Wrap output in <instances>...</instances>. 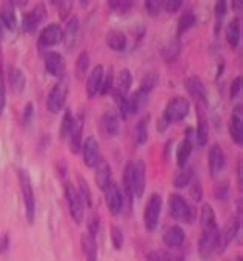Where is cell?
I'll return each mask as SVG.
<instances>
[{
    "label": "cell",
    "instance_id": "obj_1",
    "mask_svg": "<svg viewBox=\"0 0 243 261\" xmlns=\"http://www.w3.org/2000/svg\"><path fill=\"white\" fill-rule=\"evenodd\" d=\"M189 112V101L186 97H182V95H176L173 97L166 108H165V112H163V117L160 118V126L159 129L160 130H165L171 123H177V121H182Z\"/></svg>",
    "mask_w": 243,
    "mask_h": 261
},
{
    "label": "cell",
    "instance_id": "obj_2",
    "mask_svg": "<svg viewBox=\"0 0 243 261\" xmlns=\"http://www.w3.org/2000/svg\"><path fill=\"white\" fill-rule=\"evenodd\" d=\"M168 206H169V212L176 220H182L188 224L194 223L196 220V207L191 206L182 195L179 194H171L169 200H168Z\"/></svg>",
    "mask_w": 243,
    "mask_h": 261
},
{
    "label": "cell",
    "instance_id": "obj_3",
    "mask_svg": "<svg viewBox=\"0 0 243 261\" xmlns=\"http://www.w3.org/2000/svg\"><path fill=\"white\" fill-rule=\"evenodd\" d=\"M19 183H20L23 204H25V217H27V221L30 224H33L34 223V217H36V197H34L31 178H30L28 172L23 171V169L19 171Z\"/></svg>",
    "mask_w": 243,
    "mask_h": 261
},
{
    "label": "cell",
    "instance_id": "obj_4",
    "mask_svg": "<svg viewBox=\"0 0 243 261\" xmlns=\"http://www.w3.org/2000/svg\"><path fill=\"white\" fill-rule=\"evenodd\" d=\"M218 232H220V229L217 226L202 229V237L199 241V255L203 261H208L212 256V253L215 252Z\"/></svg>",
    "mask_w": 243,
    "mask_h": 261
},
{
    "label": "cell",
    "instance_id": "obj_5",
    "mask_svg": "<svg viewBox=\"0 0 243 261\" xmlns=\"http://www.w3.org/2000/svg\"><path fill=\"white\" fill-rule=\"evenodd\" d=\"M160 212H162V197L154 192V194H151V197L147 203V207H145L143 220H145L147 230H150V232L156 230V227L159 224Z\"/></svg>",
    "mask_w": 243,
    "mask_h": 261
},
{
    "label": "cell",
    "instance_id": "obj_6",
    "mask_svg": "<svg viewBox=\"0 0 243 261\" xmlns=\"http://www.w3.org/2000/svg\"><path fill=\"white\" fill-rule=\"evenodd\" d=\"M68 97V85L66 82H59L54 85V88L51 89L48 100H46V108L51 114H59L62 111V108L65 106Z\"/></svg>",
    "mask_w": 243,
    "mask_h": 261
},
{
    "label": "cell",
    "instance_id": "obj_7",
    "mask_svg": "<svg viewBox=\"0 0 243 261\" xmlns=\"http://www.w3.org/2000/svg\"><path fill=\"white\" fill-rule=\"evenodd\" d=\"M65 195H66V201H68V207H69L71 218L77 224H80L83 221V201H82L79 192L76 191V188L71 183H66Z\"/></svg>",
    "mask_w": 243,
    "mask_h": 261
},
{
    "label": "cell",
    "instance_id": "obj_8",
    "mask_svg": "<svg viewBox=\"0 0 243 261\" xmlns=\"http://www.w3.org/2000/svg\"><path fill=\"white\" fill-rule=\"evenodd\" d=\"M103 192H105V201H106L109 212L112 215H118L121 209H124V195H121L117 183L111 180L108 186L103 189Z\"/></svg>",
    "mask_w": 243,
    "mask_h": 261
},
{
    "label": "cell",
    "instance_id": "obj_9",
    "mask_svg": "<svg viewBox=\"0 0 243 261\" xmlns=\"http://www.w3.org/2000/svg\"><path fill=\"white\" fill-rule=\"evenodd\" d=\"M238 229H240V220L234 218V217L229 218L228 223L225 224L223 230L218 232V240H217V247H215L217 253H222L229 246V243L237 237Z\"/></svg>",
    "mask_w": 243,
    "mask_h": 261
},
{
    "label": "cell",
    "instance_id": "obj_10",
    "mask_svg": "<svg viewBox=\"0 0 243 261\" xmlns=\"http://www.w3.org/2000/svg\"><path fill=\"white\" fill-rule=\"evenodd\" d=\"M63 40V30L59 23H51L45 27L39 36V46L40 48H51L56 46Z\"/></svg>",
    "mask_w": 243,
    "mask_h": 261
},
{
    "label": "cell",
    "instance_id": "obj_11",
    "mask_svg": "<svg viewBox=\"0 0 243 261\" xmlns=\"http://www.w3.org/2000/svg\"><path fill=\"white\" fill-rule=\"evenodd\" d=\"M82 130H83V115L80 114L72 120L71 129L66 137L72 154H79L82 151Z\"/></svg>",
    "mask_w": 243,
    "mask_h": 261
},
{
    "label": "cell",
    "instance_id": "obj_12",
    "mask_svg": "<svg viewBox=\"0 0 243 261\" xmlns=\"http://www.w3.org/2000/svg\"><path fill=\"white\" fill-rule=\"evenodd\" d=\"M82 152H83V163L88 168H95V165L100 160V152H99V143L94 137H88L83 145H82Z\"/></svg>",
    "mask_w": 243,
    "mask_h": 261
},
{
    "label": "cell",
    "instance_id": "obj_13",
    "mask_svg": "<svg viewBox=\"0 0 243 261\" xmlns=\"http://www.w3.org/2000/svg\"><path fill=\"white\" fill-rule=\"evenodd\" d=\"M228 129H229V134H231V139L237 143V145H241L243 143V121H241V105H238L231 118H229V123H228Z\"/></svg>",
    "mask_w": 243,
    "mask_h": 261
},
{
    "label": "cell",
    "instance_id": "obj_14",
    "mask_svg": "<svg viewBox=\"0 0 243 261\" xmlns=\"http://www.w3.org/2000/svg\"><path fill=\"white\" fill-rule=\"evenodd\" d=\"M46 10L43 4L36 5L25 17H23V31L27 33H34L36 28L39 27V23H42V20L45 19Z\"/></svg>",
    "mask_w": 243,
    "mask_h": 261
},
{
    "label": "cell",
    "instance_id": "obj_15",
    "mask_svg": "<svg viewBox=\"0 0 243 261\" xmlns=\"http://www.w3.org/2000/svg\"><path fill=\"white\" fill-rule=\"evenodd\" d=\"M45 68L54 77H62L65 72V59L62 54L56 51H50L45 54Z\"/></svg>",
    "mask_w": 243,
    "mask_h": 261
},
{
    "label": "cell",
    "instance_id": "obj_16",
    "mask_svg": "<svg viewBox=\"0 0 243 261\" xmlns=\"http://www.w3.org/2000/svg\"><path fill=\"white\" fill-rule=\"evenodd\" d=\"M103 77H105V69L102 65H97L94 66V69L91 71L88 80H86V94L89 98L95 97L102 88V83H103Z\"/></svg>",
    "mask_w": 243,
    "mask_h": 261
},
{
    "label": "cell",
    "instance_id": "obj_17",
    "mask_svg": "<svg viewBox=\"0 0 243 261\" xmlns=\"http://www.w3.org/2000/svg\"><path fill=\"white\" fill-rule=\"evenodd\" d=\"M208 163H209V172L212 177H217L222 169L225 168V154L220 148V145L214 143L209 149V154H208Z\"/></svg>",
    "mask_w": 243,
    "mask_h": 261
},
{
    "label": "cell",
    "instance_id": "obj_18",
    "mask_svg": "<svg viewBox=\"0 0 243 261\" xmlns=\"http://www.w3.org/2000/svg\"><path fill=\"white\" fill-rule=\"evenodd\" d=\"M163 243H165V246H168L171 249L180 247L185 243V230L177 224L169 226L163 233Z\"/></svg>",
    "mask_w": 243,
    "mask_h": 261
},
{
    "label": "cell",
    "instance_id": "obj_19",
    "mask_svg": "<svg viewBox=\"0 0 243 261\" xmlns=\"http://www.w3.org/2000/svg\"><path fill=\"white\" fill-rule=\"evenodd\" d=\"M102 130L106 137H114L118 133V117L112 111H106L102 117Z\"/></svg>",
    "mask_w": 243,
    "mask_h": 261
},
{
    "label": "cell",
    "instance_id": "obj_20",
    "mask_svg": "<svg viewBox=\"0 0 243 261\" xmlns=\"http://www.w3.org/2000/svg\"><path fill=\"white\" fill-rule=\"evenodd\" d=\"M8 82H10L11 91L14 94L23 92L25 85H27V79H25V74L22 72V69H19L16 66H10V69H8Z\"/></svg>",
    "mask_w": 243,
    "mask_h": 261
},
{
    "label": "cell",
    "instance_id": "obj_21",
    "mask_svg": "<svg viewBox=\"0 0 243 261\" xmlns=\"http://www.w3.org/2000/svg\"><path fill=\"white\" fill-rule=\"evenodd\" d=\"M0 20H2V23L7 30H10V31L16 30L17 19H16L14 2H5L4 4V7L0 8Z\"/></svg>",
    "mask_w": 243,
    "mask_h": 261
},
{
    "label": "cell",
    "instance_id": "obj_22",
    "mask_svg": "<svg viewBox=\"0 0 243 261\" xmlns=\"http://www.w3.org/2000/svg\"><path fill=\"white\" fill-rule=\"evenodd\" d=\"M197 120H199V124H197V133H196V139H197V143L205 146L208 143V134H209V129H208V118L203 112V109L197 105Z\"/></svg>",
    "mask_w": 243,
    "mask_h": 261
},
{
    "label": "cell",
    "instance_id": "obj_23",
    "mask_svg": "<svg viewBox=\"0 0 243 261\" xmlns=\"http://www.w3.org/2000/svg\"><path fill=\"white\" fill-rule=\"evenodd\" d=\"M131 85H133V75H131L130 69H124V71H120V74L117 77V83H115V86L112 88L111 92L127 97V94L131 89Z\"/></svg>",
    "mask_w": 243,
    "mask_h": 261
},
{
    "label": "cell",
    "instance_id": "obj_24",
    "mask_svg": "<svg viewBox=\"0 0 243 261\" xmlns=\"http://www.w3.org/2000/svg\"><path fill=\"white\" fill-rule=\"evenodd\" d=\"M77 34H79V17L72 16L69 19V22L66 23L65 31H63V43L68 49H71L76 45Z\"/></svg>",
    "mask_w": 243,
    "mask_h": 261
},
{
    "label": "cell",
    "instance_id": "obj_25",
    "mask_svg": "<svg viewBox=\"0 0 243 261\" xmlns=\"http://www.w3.org/2000/svg\"><path fill=\"white\" fill-rule=\"evenodd\" d=\"M185 86L194 98L200 100L202 103H206V88L199 77H189L185 82Z\"/></svg>",
    "mask_w": 243,
    "mask_h": 261
},
{
    "label": "cell",
    "instance_id": "obj_26",
    "mask_svg": "<svg viewBox=\"0 0 243 261\" xmlns=\"http://www.w3.org/2000/svg\"><path fill=\"white\" fill-rule=\"evenodd\" d=\"M191 152H192V143H191V137H185L179 146H177V152H176V160H177V166L180 168H185L189 157H191Z\"/></svg>",
    "mask_w": 243,
    "mask_h": 261
},
{
    "label": "cell",
    "instance_id": "obj_27",
    "mask_svg": "<svg viewBox=\"0 0 243 261\" xmlns=\"http://www.w3.org/2000/svg\"><path fill=\"white\" fill-rule=\"evenodd\" d=\"M111 181V168L106 163V160L100 159L95 165V183L100 189H105L108 183Z\"/></svg>",
    "mask_w": 243,
    "mask_h": 261
},
{
    "label": "cell",
    "instance_id": "obj_28",
    "mask_svg": "<svg viewBox=\"0 0 243 261\" xmlns=\"http://www.w3.org/2000/svg\"><path fill=\"white\" fill-rule=\"evenodd\" d=\"M106 45L112 51H124L127 46V36L118 30H111L106 33Z\"/></svg>",
    "mask_w": 243,
    "mask_h": 261
},
{
    "label": "cell",
    "instance_id": "obj_29",
    "mask_svg": "<svg viewBox=\"0 0 243 261\" xmlns=\"http://www.w3.org/2000/svg\"><path fill=\"white\" fill-rule=\"evenodd\" d=\"M240 36H241V25H240V19L234 17L228 27H226V40L229 43V46L235 48L240 42Z\"/></svg>",
    "mask_w": 243,
    "mask_h": 261
},
{
    "label": "cell",
    "instance_id": "obj_30",
    "mask_svg": "<svg viewBox=\"0 0 243 261\" xmlns=\"http://www.w3.org/2000/svg\"><path fill=\"white\" fill-rule=\"evenodd\" d=\"M82 249L85 252L86 261H97V241L91 233L82 235Z\"/></svg>",
    "mask_w": 243,
    "mask_h": 261
},
{
    "label": "cell",
    "instance_id": "obj_31",
    "mask_svg": "<svg viewBox=\"0 0 243 261\" xmlns=\"http://www.w3.org/2000/svg\"><path fill=\"white\" fill-rule=\"evenodd\" d=\"M148 95L143 91H137L131 95V98H128V106H130V114H139L145 109L147 103H148Z\"/></svg>",
    "mask_w": 243,
    "mask_h": 261
},
{
    "label": "cell",
    "instance_id": "obj_32",
    "mask_svg": "<svg viewBox=\"0 0 243 261\" xmlns=\"http://www.w3.org/2000/svg\"><path fill=\"white\" fill-rule=\"evenodd\" d=\"M148 120H150V115H145L143 118L139 120V123L134 127V139L139 145H143L148 142Z\"/></svg>",
    "mask_w": 243,
    "mask_h": 261
},
{
    "label": "cell",
    "instance_id": "obj_33",
    "mask_svg": "<svg viewBox=\"0 0 243 261\" xmlns=\"http://www.w3.org/2000/svg\"><path fill=\"white\" fill-rule=\"evenodd\" d=\"M179 53H180V40L179 39L169 40L163 46V49H162V56H163L165 62H168V63H171L173 60H176L177 56H179Z\"/></svg>",
    "mask_w": 243,
    "mask_h": 261
},
{
    "label": "cell",
    "instance_id": "obj_34",
    "mask_svg": "<svg viewBox=\"0 0 243 261\" xmlns=\"http://www.w3.org/2000/svg\"><path fill=\"white\" fill-rule=\"evenodd\" d=\"M200 224H202V229H208V227L217 226L215 212L211 207V204H203L202 206V211H200Z\"/></svg>",
    "mask_w": 243,
    "mask_h": 261
},
{
    "label": "cell",
    "instance_id": "obj_35",
    "mask_svg": "<svg viewBox=\"0 0 243 261\" xmlns=\"http://www.w3.org/2000/svg\"><path fill=\"white\" fill-rule=\"evenodd\" d=\"M196 14L192 11H185L180 19H179V27H177V34H183L186 31H189L194 25H196Z\"/></svg>",
    "mask_w": 243,
    "mask_h": 261
},
{
    "label": "cell",
    "instance_id": "obj_36",
    "mask_svg": "<svg viewBox=\"0 0 243 261\" xmlns=\"http://www.w3.org/2000/svg\"><path fill=\"white\" fill-rule=\"evenodd\" d=\"M191 181H192V168L185 166V168H182V171L176 175V178H174V186H176V188H186Z\"/></svg>",
    "mask_w": 243,
    "mask_h": 261
},
{
    "label": "cell",
    "instance_id": "obj_37",
    "mask_svg": "<svg viewBox=\"0 0 243 261\" xmlns=\"http://www.w3.org/2000/svg\"><path fill=\"white\" fill-rule=\"evenodd\" d=\"M157 82H159V75H157V72H147V74L143 75L142 82H140V91H143V92L150 94V92L156 88Z\"/></svg>",
    "mask_w": 243,
    "mask_h": 261
},
{
    "label": "cell",
    "instance_id": "obj_38",
    "mask_svg": "<svg viewBox=\"0 0 243 261\" xmlns=\"http://www.w3.org/2000/svg\"><path fill=\"white\" fill-rule=\"evenodd\" d=\"M88 66H89V56L86 51H83L79 54L77 62H76V72H77L79 79H82L85 75V72L88 71Z\"/></svg>",
    "mask_w": 243,
    "mask_h": 261
},
{
    "label": "cell",
    "instance_id": "obj_39",
    "mask_svg": "<svg viewBox=\"0 0 243 261\" xmlns=\"http://www.w3.org/2000/svg\"><path fill=\"white\" fill-rule=\"evenodd\" d=\"M79 195H80V198H82V201L89 207L91 204H92V194H91V189H89V186H88V183L83 180V178H80L79 180Z\"/></svg>",
    "mask_w": 243,
    "mask_h": 261
},
{
    "label": "cell",
    "instance_id": "obj_40",
    "mask_svg": "<svg viewBox=\"0 0 243 261\" xmlns=\"http://www.w3.org/2000/svg\"><path fill=\"white\" fill-rule=\"evenodd\" d=\"M114 98H115V103H117V108H118V112H120V117L127 120L128 115H130V106H128V98L125 95H118V94H114Z\"/></svg>",
    "mask_w": 243,
    "mask_h": 261
},
{
    "label": "cell",
    "instance_id": "obj_41",
    "mask_svg": "<svg viewBox=\"0 0 243 261\" xmlns=\"http://www.w3.org/2000/svg\"><path fill=\"white\" fill-rule=\"evenodd\" d=\"M72 114L69 109H65V114H63V118H62V124H60V137L62 139H66L68 137V133L71 129V124H72Z\"/></svg>",
    "mask_w": 243,
    "mask_h": 261
},
{
    "label": "cell",
    "instance_id": "obj_42",
    "mask_svg": "<svg viewBox=\"0 0 243 261\" xmlns=\"http://www.w3.org/2000/svg\"><path fill=\"white\" fill-rule=\"evenodd\" d=\"M111 241H112V246L114 249L120 250L121 246H124V241H125V237H124V232L118 226H112L111 227Z\"/></svg>",
    "mask_w": 243,
    "mask_h": 261
},
{
    "label": "cell",
    "instance_id": "obj_43",
    "mask_svg": "<svg viewBox=\"0 0 243 261\" xmlns=\"http://www.w3.org/2000/svg\"><path fill=\"white\" fill-rule=\"evenodd\" d=\"M109 7L117 11V13H127L131 7H133V2H130V0H112V2H109Z\"/></svg>",
    "mask_w": 243,
    "mask_h": 261
},
{
    "label": "cell",
    "instance_id": "obj_44",
    "mask_svg": "<svg viewBox=\"0 0 243 261\" xmlns=\"http://www.w3.org/2000/svg\"><path fill=\"white\" fill-rule=\"evenodd\" d=\"M33 117H34V106L31 101L27 103L25 109H23V114H22V123L25 127H30L31 123H33Z\"/></svg>",
    "mask_w": 243,
    "mask_h": 261
},
{
    "label": "cell",
    "instance_id": "obj_45",
    "mask_svg": "<svg viewBox=\"0 0 243 261\" xmlns=\"http://www.w3.org/2000/svg\"><path fill=\"white\" fill-rule=\"evenodd\" d=\"M191 185V197L196 200V201H200L202 200V197H203V189H202V185H200V181L199 180H194V181H191L189 183Z\"/></svg>",
    "mask_w": 243,
    "mask_h": 261
},
{
    "label": "cell",
    "instance_id": "obj_46",
    "mask_svg": "<svg viewBox=\"0 0 243 261\" xmlns=\"http://www.w3.org/2000/svg\"><path fill=\"white\" fill-rule=\"evenodd\" d=\"M111 91H112V68L108 71L106 77H103V83H102V88H100V92L103 95H106Z\"/></svg>",
    "mask_w": 243,
    "mask_h": 261
},
{
    "label": "cell",
    "instance_id": "obj_47",
    "mask_svg": "<svg viewBox=\"0 0 243 261\" xmlns=\"http://www.w3.org/2000/svg\"><path fill=\"white\" fill-rule=\"evenodd\" d=\"M145 8L148 11V14L151 16H157L162 10V4L157 2V0H148V2H145Z\"/></svg>",
    "mask_w": 243,
    "mask_h": 261
},
{
    "label": "cell",
    "instance_id": "obj_48",
    "mask_svg": "<svg viewBox=\"0 0 243 261\" xmlns=\"http://www.w3.org/2000/svg\"><path fill=\"white\" fill-rule=\"evenodd\" d=\"M148 261H173V256L168 255L166 252L156 250V252H153V253L148 255Z\"/></svg>",
    "mask_w": 243,
    "mask_h": 261
},
{
    "label": "cell",
    "instance_id": "obj_49",
    "mask_svg": "<svg viewBox=\"0 0 243 261\" xmlns=\"http://www.w3.org/2000/svg\"><path fill=\"white\" fill-rule=\"evenodd\" d=\"M182 7V0H165L162 4V8L168 13H176Z\"/></svg>",
    "mask_w": 243,
    "mask_h": 261
},
{
    "label": "cell",
    "instance_id": "obj_50",
    "mask_svg": "<svg viewBox=\"0 0 243 261\" xmlns=\"http://www.w3.org/2000/svg\"><path fill=\"white\" fill-rule=\"evenodd\" d=\"M240 91H241V77L238 75V77H235V79L232 80V83H231V91H229L231 98H235V97L240 94Z\"/></svg>",
    "mask_w": 243,
    "mask_h": 261
},
{
    "label": "cell",
    "instance_id": "obj_51",
    "mask_svg": "<svg viewBox=\"0 0 243 261\" xmlns=\"http://www.w3.org/2000/svg\"><path fill=\"white\" fill-rule=\"evenodd\" d=\"M226 14V2L225 0H220V2L215 4V16L217 19H222Z\"/></svg>",
    "mask_w": 243,
    "mask_h": 261
},
{
    "label": "cell",
    "instance_id": "obj_52",
    "mask_svg": "<svg viewBox=\"0 0 243 261\" xmlns=\"http://www.w3.org/2000/svg\"><path fill=\"white\" fill-rule=\"evenodd\" d=\"M8 246H10V238L7 233H2L0 235V253H5L8 250Z\"/></svg>",
    "mask_w": 243,
    "mask_h": 261
},
{
    "label": "cell",
    "instance_id": "obj_53",
    "mask_svg": "<svg viewBox=\"0 0 243 261\" xmlns=\"http://www.w3.org/2000/svg\"><path fill=\"white\" fill-rule=\"evenodd\" d=\"M71 7H72V4H69V2H63V4H60V13H59L60 19H66L68 11L71 10Z\"/></svg>",
    "mask_w": 243,
    "mask_h": 261
},
{
    "label": "cell",
    "instance_id": "obj_54",
    "mask_svg": "<svg viewBox=\"0 0 243 261\" xmlns=\"http://www.w3.org/2000/svg\"><path fill=\"white\" fill-rule=\"evenodd\" d=\"M7 106V97H5V91L4 88H0V115H2L4 109Z\"/></svg>",
    "mask_w": 243,
    "mask_h": 261
},
{
    "label": "cell",
    "instance_id": "obj_55",
    "mask_svg": "<svg viewBox=\"0 0 243 261\" xmlns=\"http://www.w3.org/2000/svg\"><path fill=\"white\" fill-rule=\"evenodd\" d=\"M241 172H243V168H241V162H238V168H237V185H238V189L241 191V185H243V180H241Z\"/></svg>",
    "mask_w": 243,
    "mask_h": 261
},
{
    "label": "cell",
    "instance_id": "obj_56",
    "mask_svg": "<svg viewBox=\"0 0 243 261\" xmlns=\"http://www.w3.org/2000/svg\"><path fill=\"white\" fill-rule=\"evenodd\" d=\"M234 8L240 10V8H241V2H234Z\"/></svg>",
    "mask_w": 243,
    "mask_h": 261
},
{
    "label": "cell",
    "instance_id": "obj_57",
    "mask_svg": "<svg viewBox=\"0 0 243 261\" xmlns=\"http://www.w3.org/2000/svg\"><path fill=\"white\" fill-rule=\"evenodd\" d=\"M238 261H241V258H238Z\"/></svg>",
    "mask_w": 243,
    "mask_h": 261
}]
</instances>
